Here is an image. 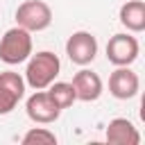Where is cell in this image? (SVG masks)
Segmentation results:
<instances>
[{
    "label": "cell",
    "mask_w": 145,
    "mask_h": 145,
    "mask_svg": "<svg viewBox=\"0 0 145 145\" xmlns=\"http://www.w3.org/2000/svg\"><path fill=\"white\" fill-rule=\"evenodd\" d=\"M52 23V9L43 0H25L16 9V25L27 32H43Z\"/></svg>",
    "instance_id": "obj_3"
},
{
    "label": "cell",
    "mask_w": 145,
    "mask_h": 145,
    "mask_svg": "<svg viewBox=\"0 0 145 145\" xmlns=\"http://www.w3.org/2000/svg\"><path fill=\"white\" fill-rule=\"evenodd\" d=\"M61 70V61L54 52L50 50H41L36 54H29L27 59V68H25V86L34 88V91H43L48 88L57 75Z\"/></svg>",
    "instance_id": "obj_1"
},
{
    "label": "cell",
    "mask_w": 145,
    "mask_h": 145,
    "mask_svg": "<svg viewBox=\"0 0 145 145\" xmlns=\"http://www.w3.org/2000/svg\"><path fill=\"white\" fill-rule=\"evenodd\" d=\"M25 95V79L14 70L0 72V116H7Z\"/></svg>",
    "instance_id": "obj_7"
},
{
    "label": "cell",
    "mask_w": 145,
    "mask_h": 145,
    "mask_svg": "<svg viewBox=\"0 0 145 145\" xmlns=\"http://www.w3.org/2000/svg\"><path fill=\"white\" fill-rule=\"evenodd\" d=\"M66 54H68V59L72 63L88 66L97 54V39L86 29L72 32L68 36V41H66Z\"/></svg>",
    "instance_id": "obj_5"
},
{
    "label": "cell",
    "mask_w": 145,
    "mask_h": 145,
    "mask_svg": "<svg viewBox=\"0 0 145 145\" xmlns=\"http://www.w3.org/2000/svg\"><path fill=\"white\" fill-rule=\"evenodd\" d=\"M25 111H27V118L36 125H50L54 122L59 116H61V109L52 102V97L48 95V91H34L27 102H25Z\"/></svg>",
    "instance_id": "obj_6"
},
{
    "label": "cell",
    "mask_w": 145,
    "mask_h": 145,
    "mask_svg": "<svg viewBox=\"0 0 145 145\" xmlns=\"http://www.w3.org/2000/svg\"><path fill=\"white\" fill-rule=\"evenodd\" d=\"M138 52H140V45H138L136 36H131L127 32L113 34L106 43V59L113 66H131L138 59Z\"/></svg>",
    "instance_id": "obj_4"
},
{
    "label": "cell",
    "mask_w": 145,
    "mask_h": 145,
    "mask_svg": "<svg viewBox=\"0 0 145 145\" xmlns=\"http://www.w3.org/2000/svg\"><path fill=\"white\" fill-rule=\"evenodd\" d=\"M140 79L129 66H116V70L109 77V93L116 100H131L138 95Z\"/></svg>",
    "instance_id": "obj_8"
},
{
    "label": "cell",
    "mask_w": 145,
    "mask_h": 145,
    "mask_svg": "<svg viewBox=\"0 0 145 145\" xmlns=\"http://www.w3.org/2000/svg\"><path fill=\"white\" fill-rule=\"evenodd\" d=\"M70 84L75 88V97L82 100V102H95L102 95V88H104L100 75L88 70V68H82L79 72H75Z\"/></svg>",
    "instance_id": "obj_9"
},
{
    "label": "cell",
    "mask_w": 145,
    "mask_h": 145,
    "mask_svg": "<svg viewBox=\"0 0 145 145\" xmlns=\"http://www.w3.org/2000/svg\"><path fill=\"white\" fill-rule=\"evenodd\" d=\"M104 136H106V143H111V145H138L140 143L138 129L127 118H113L106 125V134Z\"/></svg>",
    "instance_id": "obj_10"
},
{
    "label": "cell",
    "mask_w": 145,
    "mask_h": 145,
    "mask_svg": "<svg viewBox=\"0 0 145 145\" xmlns=\"http://www.w3.org/2000/svg\"><path fill=\"white\" fill-rule=\"evenodd\" d=\"M48 95L52 97V102H54L61 111L68 109V106H72V102L77 100V97H75V88H72L70 82H52V84L48 86Z\"/></svg>",
    "instance_id": "obj_12"
},
{
    "label": "cell",
    "mask_w": 145,
    "mask_h": 145,
    "mask_svg": "<svg viewBox=\"0 0 145 145\" xmlns=\"http://www.w3.org/2000/svg\"><path fill=\"white\" fill-rule=\"evenodd\" d=\"M32 54V32L23 29V27H11L2 34L0 39V61H5L7 66H16L27 61Z\"/></svg>",
    "instance_id": "obj_2"
},
{
    "label": "cell",
    "mask_w": 145,
    "mask_h": 145,
    "mask_svg": "<svg viewBox=\"0 0 145 145\" xmlns=\"http://www.w3.org/2000/svg\"><path fill=\"white\" fill-rule=\"evenodd\" d=\"M122 27H127V32H143L145 29V2L143 0H127L120 7L118 14Z\"/></svg>",
    "instance_id": "obj_11"
},
{
    "label": "cell",
    "mask_w": 145,
    "mask_h": 145,
    "mask_svg": "<svg viewBox=\"0 0 145 145\" xmlns=\"http://www.w3.org/2000/svg\"><path fill=\"white\" fill-rule=\"evenodd\" d=\"M20 140H23V145H54L57 136L45 127H32Z\"/></svg>",
    "instance_id": "obj_13"
}]
</instances>
